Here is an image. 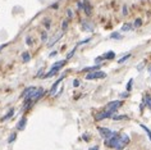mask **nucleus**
Instances as JSON below:
<instances>
[{
    "label": "nucleus",
    "instance_id": "f257e3e1",
    "mask_svg": "<svg viewBox=\"0 0 151 150\" xmlns=\"http://www.w3.org/2000/svg\"><path fill=\"white\" fill-rule=\"evenodd\" d=\"M65 63H67V59H64V60H60V62H56V63H54L53 66H51L50 68V71L47 72L46 74H44V78H49V77H53V76H55V74L59 72L62 68L65 66Z\"/></svg>",
    "mask_w": 151,
    "mask_h": 150
},
{
    "label": "nucleus",
    "instance_id": "f03ea898",
    "mask_svg": "<svg viewBox=\"0 0 151 150\" xmlns=\"http://www.w3.org/2000/svg\"><path fill=\"white\" fill-rule=\"evenodd\" d=\"M128 144H129V136L126 135V133L118 135V141H117V146H115V149L117 150H123Z\"/></svg>",
    "mask_w": 151,
    "mask_h": 150
},
{
    "label": "nucleus",
    "instance_id": "7ed1b4c3",
    "mask_svg": "<svg viewBox=\"0 0 151 150\" xmlns=\"http://www.w3.org/2000/svg\"><path fill=\"white\" fill-rule=\"evenodd\" d=\"M106 77V73L101 72V71H94V72H90L86 74V80L91 81V80H99V78H105Z\"/></svg>",
    "mask_w": 151,
    "mask_h": 150
},
{
    "label": "nucleus",
    "instance_id": "20e7f679",
    "mask_svg": "<svg viewBox=\"0 0 151 150\" xmlns=\"http://www.w3.org/2000/svg\"><path fill=\"white\" fill-rule=\"evenodd\" d=\"M122 104H123L122 100H114V102H110L106 105V109H105V110H109V112H111V113L114 114L115 112H117V109L122 105Z\"/></svg>",
    "mask_w": 151,
    "mask_h": 150
},
{
    "label": "nucleus",
    "instance_id": "39448f33",
    "mask_svg": "<svg viewBox=\"0 0 151 150\" xmlns=\"http://www.w3.org/2000/svg\"><path fill=\"white\" fill-rule=\"evenodd\" d=\"M97 131L100 132V135L104 137L105 140L106 139H110L111 136L114 135V131H111V130H109V128H106V127H97Z\"/></svg>",
    "mask_w": 151,
    "mask_h": 150
},
{
    "label": "nucleus",
    "instance_id": "423d86ee",
    "mask_svg": "<svg viewBox=\"0 0 151 150\" xmlns=\"http://www.w3.org/2000/svg\"><path fill=\"white\" fill-rule=\"evenodd\" d=\"M82 9H83V12L86 13V15H88V17L92 14V6L90 4L88 0H83L82 1Z\"/></svg>",
    "mask_w": 151,
    "mask_h": 150
},
{
    "label": "nucleus",
    "instance_id": "0eeeda50",
    "mask_svg": "<svg viewBox=\"0 0 151 150\" xmlns=\"http://www.w3.org/2000/svg\"><path fill=\"white\" fill-rule=\"evenodd\" d=\"M111 116H113V113H111V112H109V110H104V112H100L99 114H96L95 119L96 121H102L105 118H110Z\"/></svg>",
    "mask_w": 151,
    "mask_h": 150
},
{
    "label": "nucleus",
    "instance_id": "6e6552de",
    "mask_svg": "<svg viewBox=\"0 0 151 150\" xmlns=\"http://www.w3.org/2000/svg\"><path fill=\"white\" fill-rule=\"evenodd\" d=\"M37 87L35 86H30V87H26V89L23 90V93H22V97H24V99H28V97H31L32 94L36 91Z\"/></svg>",
    "mask_w": 151,
    "mask_h": 150
},
{
    "label": "nucleus",
    "instance_id": "1a4fd4ad",
    "mask_svg": "<svg viewBox=\"0 0 151 150\" xmlns=\"http://www.w3.org/2000/svg\"><path fill=\"white\" fill-rule=\"evenodd\" d=\"M64 78H65V74H63L62 77H59V78H58V80L55 81V82H54V85L51 86V89H50V95H55V91H56V89H58V86H59L60 82H62Z\"/></svg>",
    "mask_w": 151,
    "mask_h": 150
},
{
    "label": "nucleus",
    "instance_id": "9d476101",
    "mask_svg": "<svg viewBox=\"0 0 151 150\" xmlns=\"http://www.w3.org/2000/svg\"><path fill=\"white\" fill-rule=\"evenodd\" d=\"M26 125H27V118H26V117H22V118L19 119V122L17 123V130H19V131H23Z\"/></svg>",
    "mask_w": 151,
    "mask_h": 150
},
{
    "label": "nucleus",
    "instance_id": "9b49d317",
    "mask_svg": "<svg viewBox=\"0 0 151 150\" xmlns=\"http://www.w3.org/2000/svg\"><path fill=\"white\" fill-rule=\"evenodd\" d=\"M62 36H63V32H58V34L55 35V36L53 37V40H51L50 42H47V46H49V48H51L54 44H55V42H58V41H59V39H62Z\"/></svg>",
    "mask_w": 151,
    "mask_h": 150
},
{
    "label": "nucleus",
    "instance_id": "f8f14e48",
    "mask_svg": "<svg viewBox=\"0 0 151 150\" xmlns=\"http://www.w3.org/2000/svg\"><path fill=\"white\" fill-rule=\"evenodd\" d=\"M115 58V53L114 51H108L102 55V59H106V60H113Z\"/></svg>",
    "mask_w": 151,
    "mask_h": 150
},
{
    "label": "nucleus",
    "instance_id": "ddd939ff",
    "mask_svg": "<svg viewBox=\"0 0 151 150\" xmlns=\"http://www.w3.org/2000/svg\"><path fill=\"white\" fill-rule=\"evenodd\" d=\"M101 66L100 64H96V66L94 67H87V68H83L82 72H94V71H99V68H100Z\"/></svg>",
    "mask_w": 151,
    "mask_h": 150
},
{
    "label": "nucleus",
    "instance_id": "4468645a",
    "mask_svg": "<svg viewBox=\"0 0 151 150\" xmlns=\"http://www.w3.org/2000/svg\"><path fill=\"white\" fill-rule=\"evenodd\" d=\"M22 60H23L24 63L30 62L31 60V54L28 53V51H23V53H22Z\"/></svg>",
    "mask_w": 151,
    "mask_h": 150
},
{
    "label": "nucleus",
    "instance_id": "2eb2a0df",
    "mask_svg": "<svg viewBox=\"0 0 151 150\" xmlns=\"http://www.w3.org/2000/svg\"><path fill=\"white\" fill-rule=\"evenodd\" d=\"M13 114H14V109H10V110H9V112L8 113H6V116H4V117H3V118H1V121H6V119H9V118H12V117H13Z\"/></svg>",
    "mask_w": 151,
    "mask_h": 150
},
{
    "label": "nucleus",
    "instance_id": "dca6fc26",
    "mask_svg": "<svg viewBox=\"0 0 151 150\" xmlns=\"http://www.w3.org/2000/svg\"><path fill=\"white\" fill-rule=\"evenodd\" d=\"M111 118L114 121H122V119H128V116H126V114H122V116H111Z\"/></svg>",
    "mask_w": 151,
    "mask_h": 150
},
{
    "label": "nucleus",
    "instance_id": "f3484780",
    "mask_svg": "<svg viewBox=\"0 0 151 150\" xmlns=\"http://www.w3.org/2000/svg\"><path fill=\"white\" fill-rule=\"evenodd\" d=\"M110 39H117V40H120L122 35L119 34V32H111V34H110Z\"/></svg>",
    "mask_w": 151,
    "mask_h": 150
},
{
    "label": "nucleus",
    "instance_id": "a211bd4d",
    "mask_svg": "<svg viewBox=\"0 0 151 150\" xmlns=\"http://www.w3.org/2000/svg\"><path fill=\"white\" fill-rule=\"evenodd\" d=\"M131 30H132V25H129V23L123 25V27H122V31H123V32H128Z\"/></svg>",
    "mask_w": 151,
    "mask_h": 150
},
{
    "label": "nucleus",
    "instance_id": "6ab92c4d",
    "mask_svg": "<svg viewBox=\"0 0 151 150\" xmlns=\"http://www.w3.org/2000/svg\"><path fill=\"white\" fill-rule=\"evenodd\" d=\"M129 58H131V54H127V55H124L123 58H120V59L118 60V63H119V64H123L124 62H127L128 59H129Z\"/></svg>",
    "mask_w": 151,
    "mask_h": 150
},
{
    "label": "nucleus",
    "instance_id": "aec40b11",
    "mask_svg": "<svg viewBox=\"0 0 151 150\" xmlns=\"http://www.w3.org/2000/svg\"><path fill=\"white\" fill-rule=\"evenodd\" d=\"M15 139H17V133H15V132H13L12 135H10V136H9V137H8V142H9V144H12V142L14 141Z\"/></svg>",
    "mask_w": 151,
    "mask_h": 150
},
{
    "label": "nucleus",
    "instance_id": "412c9836",
    "mask_svg": "<svg viewBox=\"0 0 151 150\" xmlns=\"http://www.w3.org/2000/svg\"><path fill=\"white\" fill-rule=\"evenodd\" d=\"M141 128H143V130L146 131L147 136H149V139H150V141H151V130H150V128H147V127H146L145 125H141Z\"/></svg>",
    "mask_w": 151,
    "mask_h": 150
},
{
    "label": "nucleus",
    "instance_id": "4be33fe9",
    "mask_svg": "<svg viewBox=\"0 0 151 150\" xmlns=\"http://www.w3.org/2000/svg\"><path fill=\"white\" fill-rule=\"evenodd\" d=\"M76 50H77V48H73V49H72V51H69V53L67 54V58H65V59H67V60H68V59H70V58H72L73 55H74Z\"/></svg>",
    "mask_w": 151,
    "mask_h": 150
},
{
    "label": "nucleus",
    "instance_id": "5701e85b",
    "mask_svg": "<svg viewBox=\"0 0 151 150\" xmlns=\"http://www.w3.org/2000/svg\"><path fill=\"white\" fill-rule=\"evenodd\" d=\"M41 41H44V42L47 41V34H46V31L41 32Z\"/></svg>",
    "mask_w": 151,
    "mask_h": 150
},
{
    "label": "nucleus",
    "instance_id": "b1692460",
    "mask_svg": "<svg viewBox=\"0 0 151 150\" xmlns=\"http://www.w3.org/2000/svg\"><path fill=\"white\" fill-rule=\"evenodd\" d=\"M145 103H146V105L149 107V109H151V96H150V95H147V96H146Z\"/></svg>",
    "mask_w": 151,
    "mask_h": 150
},
{
    "label": "nucleus",
    "instance_id": "393cba45",
    "mask_svg": "<svg viewBox=\"0 0 151 150\" xmlns=\"http://www.w3.org/2000/svg\"><path fill=\"white\" fill-rule=\"evenodd\" d=\"M67 28H68V21H63V23H62V32H64L67 30Z\"/></svg>",
    "mask_w": 151,
    "mask_h": 150
},
{
    "label": "nucleus",
    "instance_id": "a878e982",
    "mask_svg": "<svg viewBox=\"0 0 151 150\" xmlns=\"http://www.w3.org/2000/svg\"><path fill=\"white\" fill-rule=\"evenodd\" d=\"M50 19L49 18H45V21H44V25H45V27H46V30H49L50 28Z\"/></svg>",
    "mask_w": 151,
    "mask_h": 150
},
{
    "label": "nucleus",
    "instance_id": "bb28decb",
    "mask_svg": "<svg viewBox=\"0 0 151 150\" xmlns=\"http://www.w3.org/2000/svg\"><path fill=\"white\" fill-rule=\"evenodd\" d=\"M26 44H27L28 46H31V45L33 44V41H32V39H31L30 36H27V37H26Z\"/></svg>",
    "mask_w": 151,
    "mask_h": 150
},
{
    "label": "nucleus",
    "instance_id": "cd10ccee",
    "mask_svg": "<svg viewBox=\"0 0 151 150\" xmlns=\"http://www.w3.org/2000/svg\"><path fill=\"white\" fill-rule=\"evenodd\" d=\"M83 28H85V31H92V26H90L87 23H83Z\"/></svg>",
    "mask_w": 151,
    "mask_h": 150
},
{
    "label": "nucleus",
    "instance_id": "c85d7f7f",
    "mask_svg": "<svg viewBox=\"0 0 151 150\" xmlns=\"http://www.w3.org/2000/svg\"><path fill=\"white\" fill-rule=\"evenodd\" d=\"M91 41V37H87V39H85V40H82V41H79L78 42V45H83V44H87V42Z\"/></svg>",
    "mask_w": 151,
    "mask_h": 150
},
{
    "label": "nucleus",
    "instance_id": "c756f323",
    "mask_svg": "<svg viewBox=\"0 0 151 150\" xmlns=\"http://www.w3.org/2000/svg\"><path fill=\"white\" fill-rule=\"evenodd\" d=\"M132 85H133V80H129V81H128V85H127V91H131V89H132Z\"/></svg>",
    "mask_w": 151,
    "mask_h": 150
},
{
    "label": "nucleus",
    "instance_id": "7c9ffc66",
    "mask_svg": "<svg viewBox=\"0 0 151 150\" xmlns=\"http://www.w3.org/2000/svg\"><path fill=\"white\" fill-rule=\"evenodd\" d=\"M141 25H142V22H141V19H140V18L134 21V26H136V27H140Z\"/></svg>",
    "mask_w": 151,
    "mask_h": 150
},
{
    "label": "nucleus",
    "instance_id": "2f4dec72",
    "mask_svg": "<svg viewBox=\"0 0 151 150\" xmlns=\"http://www.w3.org/2000/svg\"><path fill=\"white\" fill-rule=\"evenodd\" d=\"M67 14H68V18H72V17H73V12H72V9H67Z\"/></svg>",
    "mask_w": 151,
    "mask_h": 150
},
{
    "label": "nucleus",
    "instance_id": "473e14b6",
    "mask_svg": "<svg viewBox=\"0 0 151 150\" xmlns=\"http://www.w3.org/2000/svg\"><path fill=\"white\" fill-rule=\"evenodd\" d=\"M101 60H102V57H97V58L95 59V64H100Z\"/></svg>",
    "mask_w": 151,
    "mask_h": 150
},
{
    "label": "nucleus",
    "instance_id": "72a5a7b5",
    "mask_svg": "<svg viewBox=\"0 0 151 150\" xmlns=\"http://www.w3.org/2000/svg\"><path fill=\"white\" fill-rule=\"evenodd\" d=\"M73 86H74V87H78V86H79V80H74V81H73Z\"/></svg>",
    "mask_w": 151,
    "mask_h": 150
},
{
    "label": "nucleus",
    "instance_id": "f704fd0d",
    "mask_svg": "<svg viewBox=\"0 0 151 150\" xmlns=\"http://www.w3.org/2000/svg\"><path fill=\"white\" fill-rule=\"evenodd\" d=\"M127 13H128V8H127L126 5H124V6H123V15H126Z\"/></svg>",
    "mask_w": 151,
    "mask_h": 150
},
{
    "label": "nucleus",
    "instance_id": "c9c22d12",
    "mask_svg": "<svg viewBox=\"0 0 151 150\" xmlns=\"http://www.w3.org/2000/svg\"><path fill=\"white\" fill-rule=\"evenodd\" d=\"M88 150H99V146H97V145H95V146H92V148H90Z\"/></svg>",
    "mask_w": 151,
    "mask_h": 150
},
{
    "label": "nucleus",
    "instance_id": "e433bc0d",
    "mask_svg": "<svg viewBox=\"0 0 151 150\" xmlns=\"http://www.w3.org/2000/svg\"><path fill=\"white\" fill-rule=\"evenodd\" d=\"M6 45H8V44H3V45H0V51H1L3 49H4V48L6 46Z\"/></svg>",
    "mask_w": 151,
    "mask_h": 150
},
{
    "label": "nucleus",
    "instance_id": "4c0bfd02",
    "mask_svg": "<svg viewBox=\"0 0 151 150\" xmlns=\"http://www.w3.org/2000/svg\"><path fill=\"white\" fill-rule=\"evenodd\" d=\"M58 51H53V53H50V57H54V55H56Z\"/></svg>",
    "mask_w": 151,
    "mask_h": 150
},
{
    "label": "nucleus",
    "instance_id": "58836bf2",
    "mask_svg": "<svg viewBox=\"0 0 151 150\" xmlns=\"http://www.w3.org/2000/svg\"><path fill=\"white\" fill-rule=\"evenodd\" d=\"M51 8H53V9H56V8H58V4H53V5H51Z\"/></svg>",
    "mask_w": 151,
    "mask_h": 150
}]
</instances>
